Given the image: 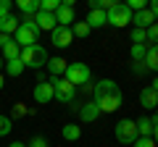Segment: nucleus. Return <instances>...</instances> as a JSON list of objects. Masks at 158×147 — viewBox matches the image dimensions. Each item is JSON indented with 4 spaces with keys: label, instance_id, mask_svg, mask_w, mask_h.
Returning <instances> with one entry per match:
<instances>
[{
    "label": "nucleus",
    "instance_id": "1",
    "mask_svg": "<svg viewBox=\"0 0 158 147\" xmlns=\"http://www.w3.org/2000/svg\"><path fill=\"white\" fill-rule=\"evenodd\" d=\"M92 102L100 108V113H113L121 108V89L113 79H100L92 87Z\"/></svg>",
    "mask_w": 158,
    "mask_h": 147
},
{
    "label": "nucleus",
    "instance_id": "35",
    "mask_svg": "<svg viewBox=\"0 0 158 147\" xmlns=\"http://www.w3.org/2000/svg\"><path fill=\"white\" fill-rule=\"evenodd\" d=\"M24 113H27L24 102H16V105H13V116H24Z\"/></svg>",
    "mask_w": 158,
    "mask_h": 147
},
{
    "label": "nucleus",
    "instance_id": "38",
    "mask_svg": "<svg viewBox=\"0 0 158 147\" xmlns=\"http://www.w3.org/2000/svg\"><path fill=\"white\" fill-rule=\"evenodd\" d=\"M153 142L158 145V124H153Z\"/></svg>",
    "mask_w": 158,
    "mask_h": 147
},
{
    "label": "nucleus",
    "instance_id": "29",
    "mask_svg": "<svg viewBox=\"0 0 158 147\" xmlns=\"http://www.w3.org/2000/svg\"><path fill=\"white\" fill-rule=\"evenodd\" d=\"M145 37H148V42L158 45V21L153 24V26H148V29H145Z\"/></svg>",
    "mask_w": 158,
    "mask_h": 147
},
{
    "label": "nucleus",
    "instance_id": "14",
    "mask_svg": "<svg viewBox=\"0 0 158 147\" xmlns=\"http://www.w3.org/2000/svg\"><path fill=\"white\" fill-rule=\"evenodd\" d=\"M56 21H58V26H71L74 24V8L69 3H61V8L56 11Z\"/></svg>",
    "mask_w": 158,
    "mask_h": 147
},
{
    "label": "nucleus",
    "instance_id": "41",
    "mask_svg": "<svg viewBox=\"0 0 158 147\" xmlns=\"http://www.w3.org/2000/svg\"><path fill=\"white\" fill-rule=\"evenodd\" d=\"M153 89L158 92V76H156V79H153Z\"/></svg>",
    "mask_w": 158,
    "mask_h": 147
},
{
    "label": "nucleus",
    "instance_id": "27",
    "mask_svg": "<svg viewBox=\"0 0 158 147\" xmlns=\"http://www.w3.org/2000/svg\"><path fill=\"white\" fill-rule=\"evenodd\" d=\"M148 37H145V29H132V45H145Z\"/></svg>",
    "mask_w": 158,
    "mask_h": 147
},
{
    "label": "nucleus",
    "instance_id": "25",
    "mask_svg": "<svg viewBox=\"0 0 158 147\" xmlns=\"http://www.w3.org/2000/svg\"><path fill=\"white\" fill-rule=\"evenodd\" d=\"M61 8V0H40V11L45 13H56Z\"/></svg>",
    "mask_w": 158,
    "mask_h": 147
},
{
    "label": "nucleus",
    "instance_id": "28",
    "mask_svg": "<svg viewBox=\"0 0 158 147\" xmlns=\"http://www.w3.org/2000/svg\"><path fill=\"white\" fill-rule=\"evenodd\" d=\"M11 129H13L11 118H8V116H0V137H8V134H11Z\"/></svg>",
    "mask_w": 158,
    "mask_h": 147
},
{
    "label": "nucleus",
    "instance_id": "32",
    "mask_svg": "<svg viewBox=\"0 0 158 147\" xmlns=\"http://www.w3.org/2000/svg\"><path fill=\"white\" fill-rule=\"evenodd\" d=\"M132 147H156V142H153V137H137V142Z\"/></svg>",
    "mask_w": 158,
    "mask_h": 147
},
{
    "label": "nucleus",
    "instance_id": "36",
    "mask_svg": "<svg viewBox=\"0 0 158 147\" xmlns=\"http://www.w3.org/2000/svg\"><path fill=\"white\" fill-rule=\"evenodd\" d=\"M148 11H150V13H153V16H156V18H158V0H153L150 6H148Z\"/></svg>",
    "mask_w": 158,
    "mask_h": 147
},
{
    "label": "nucleus",
    "instance_id": "12",
    "mask_svg": "<svg viewBox=\"0 0 158 147\" xmlns=\"http://www.w3.org/2000/svg\"><path fill=\"white\" fill-rule=\"evenodd\" d=\"M69 68V61L63 58H48V74H50V79H61L63 74Z\"/></svg>",
    "mask_w": 158,
    "mask_h": 147
},
{
    "label": "nucleus",
    "instance_id": "42",
    "mask_svg": "<svg viewBox=\"0 0 158 147\" xmlns=\"http://www.w3.org/2000/svg\"><path fill=\"white\" fill-rule=\"evenodd\" d=\"M3 84H6V79H3V74H0V89H3Z\"/></svg>",
    "mask_w": 158,
    "mask_h": 147
},
{
    "label": "nucleus",
    "instance_id": "18",
    "mask_svg": "<svg viewBox=\"0 0 158 147\" xmlns=\"http://www.w3.org/2000/svg\"><path fill=\"white\" fill-rule=\"evenodd\" d=\"M16 8H19V11H21L27 18H32L34 13L40 11V0H19V3H16Z\"/></svg>",
    "mask_w": 158,
    "mask_h": 147
},
{
    "label": "nucleus",
    "instance_id": "4",
    "mask_svg": "<svg viewBox=\"0 0 158 147\" xmlns=\"http://www.w3.org/2000/svg\"><path fill=\"white\" fill-rule=\"evenodd\" d=\"M113 134H116V139L121 142V145H135L137 142V124L132 118H124V121H118L116 126H113Z\"/></svg>",
    "mask_w": 158,
    "mask_h": 147
},
{
    "label": "nucleus",
    "instance_id": "30",
    "mask_svg": "<svg viewBox=\"0 0 158 147\" xmlns=\"http://www.w3.org/2000/svg\"><path fill=\"white\" fill-rule=\"evenodd\" d=\"M124 6L129 8L132 13H137V11H142V8H148V3H145V0H127Z\"/></svg>",
    "mask_w": 158,
    "mask_h": 147
},
{
    "label": "nucleus",
    "instance_id": "24",
    "mask_svg": "<svg viewBox=\"0 0 158 147\" xmlns=\"http://www.w3.org/2000/svg\"><path fill=\"white\" fill-rule=\"evenodd\" d=\"M6 74H8V76H21V74H24V63L19 61V58H16V61H8L6 63Z\"/></svg>",
    "mask_w": 158,
    "mask_h": 147
},
{
    "label": "nucleus",
    "instance_id": "8",
    "mask_svg": "<svg viewBox=\"0 0 158 147\" xmlns=\"http://www.w3.org/2000/svg\"><path fill=\"white\" fill-rule=\"evenodd\" d=\"M50 37H53V45L56 47H69L74 42V34H71V26H56L50 32Z\"/></svg>",
    "mask_w": 158,
    "mask_h": 147
},
{
    "label": "nucleus",
    "instance_id": "22",
    "mask_svg": "<svg viewBox=\"0 0 158 147\" xmlns=\"http://www.w3.org/2000/svg\"><path fill=\"white\" fill-rule=\"evenodd\" d=\"M137 124V134L140 137H153V118H140V121H135Z\"/></svg>",
    "mask_w": 158,
    "mask_h": 147
},
{
    "label": "nucleus",
    "instance_id": "2",
    "mask_svg": "<svg viewBox=\"0 0 158 147\" xmlns=\"http://www.w3.org/2000/svg\"><path fill=\"white\" fill-rule=\"evenodd\" d=\"M19 61L24 63V68H42L48 66V50L42 45H29V47H21V55Z\"/></svg>",
    "mask_w": 158,
    "mask_h": 147
},
{
    "label": "nucleus",
    "instance_id": "19",
    "mask_svg": "<svg viewBox=\"0 0 158 147\" xmlns=\"http://www.w3.org/2000/svg\"><path fill=\"white\" fill-rule=\"evenodd\" d=\"M0 50H3V53H0V58H3L6 63H8V61H16V58L21 55V47H19L16 42H8V45H3Z\"/></svg>",
    "mask_w": 158,
    "mask_h": 147
},
{
    "label": "nucleus",
    "instance_id": "31",
    "mask_svg": "<svg viewBox=\"0 0 158 147\" xmlns=\"http://www.w3.org/2000/svg\"><path fill=\"white\" fill-rule=\"evenodd\" d=\"M27 147H50V142H48L45 137H32Z\"/></svg>",
    "mask_w": 158,
    "mask_h": 147
},
{
    "label": "nucleus",
    "instance_id": "23",
    "mask_svg": "<svg viewBox=\"0 0 158 147\" xmlns=\"http://www.w3.org/2000/svg\"><path fill=\"white\" fill-rule=\"evenodd\" d=\"M148 45H132V63H145Z\"/></svg>",
    "mask_w": 158,
    "mask_h": 147
},
{
    "label": "nucleus",
    "instance_id": "39",
    "mask_svg": "<svg viewBox=\"0 0 158 147\" xmlns=\"http://www.w3.org/2000/svg\"><path fill=\"white\" fill-rule=\"evenodd\" d=\"M8 147H27V145H24V142H11Z\"/></svg>",
    "mask_w": 158,
    "mask_h": 147
},
{
    "label": "nucleus",
    "instance_id": "20",
    "mask_svg": "<svg viewBox=\"0 0 158 147\" xmlns=\"http://www.w3.org/2000/svg\"><path fill=\"white\" fill-rule=\"evenodd\" d=\"M145 68H148V71H156V74H158V45H150V47H148Z\"/></svg>",
    "mask_w": 158,
    "mask_h": 147
},
{
    "label": "nucleus",
    "instance_id": "37",
    "mask_svg": "<svg viewBox=\"0 0 158 147\" xmlns=\"http://www.w3.org/2000/svg\"><path fill=\"white\" fill-rule=\"evenodd\" d=\"M8 42H13V40L8 37V34H0V47H3V45H8Z\"/></svg>",
    "mask_w": 158,
    "mask_h": 147
},
{
    "label": "nucleus",
    "instance_id": "7",
    "mask_svg": "<svg viewBox=\"0 0 158 147\" xmlns=\"http://www.w3.org/2000/svg\"><path fill=\"white\" fill-rule=\"evenodd\" d=\"M66 81L69 84H90V68L87 63H69L66 68Z\"/></svg>",
    "mask_w": 158,
    "mask_h": 147
},
{
    "label": "nucleus",
    "instance_id": "11",
    "mask_svg": "<svg viewBox=\"0 0 158 147\" xmlns=\"http://www.w3.org/2000/svg\"><path fill=\"white\" fill-rule=\"evenodd\" d=\"M34 100H37L40 105H48V102L53 100V84H50V81H40V84H34Z\"/></svg>",
    "mask_w": 158,
    "mask_h": 147
},
{
    "label": "nucleus",
    "instance_id": "13",
    "mask_svg": "<svg viewBox=\"0 0 158 147\" xmlns=\"http://www.w3.org/2000/svg\"><path fill=\"white\" fill-rule=\"evenodd\" d=\"M140 105L145 108V110H156L158 108V92L153 89V87H145V89L140 92Z\"/></svg>",
    "mask_w": 158,
    "mask_h": 147
},
{
    "label": "nucleus",
    "instance_id": "17",
    "mask_svg": "<svg viewBox=\"0 0 158 147\" xmlns=\"http://www.w3.org/2000/svg\"><path fill=\"white\" fill-rule=\"evenodd\" d=\"M98 116H100V108H98L95 102H87V105H82V110H79V118L85 121V124H92Z\"/></svg>",
    "mask_w": 158,
    "mask_h": 147
},
{
    "label": "nucleus",
    "instance_id": "33",
    "mask_svg": "<svg viewBox=\"0 0 158 147\" xmlns=\"http://www.w3.org/2000/svg\"><path fill=\"white\" fill-rule=\"evenodd\" d=\"M11 13V0H0V16H8Z\"/></svg>",
    "mask_w": 158,
    "mask_h": 147
},
{
    "label": "nucleus",
    "instance_id": "3",
    "mask_svg": "<svg viewBox=\"0 0 158 147\" xmlns=\"http://www.w3.org/2000/svg\"><path fill=\"white\" fill-rule=\"evenodd\" d=\"M37 37H40V29H37V24H34V18H24V21L19 24L16 34H13V42H16L19 47H29V45H37Z\"/></svg>",
    "mask_w": 158,
    "mask_h": 147
},
{
    "label": "nucleus",
    "instance_id": "15",
    "mask_svg": "<svg viewBox=\"0 0 158 147\" xmlns=\"http://www.w3.org/2000/svg\"><path fill=\"white\" fill-rule=\"evenodd\" d=\"M87 26L90 29H100V26H106V11H100V8H90L87 11Z\"/></svg>",
    "mask_w": 158,
    "mask_h": 147
},
{
    "label": "nucleus",
    "instance_id": "34",
    "mask_svg": "<svg viewBox=\"0 0 158 147\" xmlns=\"http://www.w3.org/2000/svg\"><path fill=\"white\" fill-rule=\"evenodd\" d=\"M132 71H135L137 76H142V74H148V68H145V63H132Z\"/></svg>",
    "mask_w": 158,
    "mask_h": 147
},
{
    "label": "nucleus",
    "instance_id": "9",
    "mask_svg": "<svg viewBox=\"0 0 158 147\" xmlns=\"http://www.w3.org/2000/svg\"><path fill=\"white\" fill-rule=\"evenodd\" d=\"M32 18H34V24H37V29H40V32H53V29L58 26V21H56V13L37 11Z\"/></svg>",
    "mask_w": 158,
    "mask_h": 147
},
{
    "label": "nucleus",
    "instance_id": "10",
    "mask_svg": "<svg viewBox=\"0 0 158 147\" xmlns=\"http://www.w3.org/2000/svg\"><path fill=\"white\" fill-rule=\"evenodd\" d=\"M158 18L153 16L148 8H142V11H137V13H132V24H135V29H148V26H153Z\"/></svg>",
    "mask_w": 158,
    "mask_h": 147
},
{
    "label": "nucleus",
    "instance_id": "43",
    "mask_svg": "<svg viewBox=\"0 0 158 147\" xmlns=\"http://www.w3.org/2000/svg\"><path fill=\"white\" fill-rule=\"evenodd\" d=\"M3 66H6V61H3V58H0V68H3Z\"/></svg>",
    "mask_w": 158,
    "mask_h": 147
},
{
    "label": "nucleus",
    "instance_id": "40",
    "mask_svg": "<svg viewBox=\"0 0 158 147\" xmlns=\"http://www.w3.org/2000/svg\"><path fill=\"white\" fill-rule=\"evenodd\" d=\"M153 124H158V108H156V113H153Z\"/></svg>",
    "mask_w": 158,
    "mask_h": 147
},
{
    "label": "nucleus",
    "instance_id": "21",
    "mask_svg": "<svg viewBox=\"0 0 158 147\" xmlns=\"http://www.w3.org/2000/svg\"><path fill=\"white\" fill-rule=\"evenodd\" d=\"M61 137H63L66 142H77L79 137H82V129H79L77 124H66V126L61 129Z\"/></svg>",
    "mask_w": 158,
    "mask_h": 147
},
{
    "label": "nucleus",
    "instance_id": "6",
    "mask_svg": "<svg viewBox=\"0 0 158 147\" xmlns=\"http://www.w3.org/2000/svg\"><path fill=\"white\" fill-rule=\"evenodd\" d=\"M50 84H53V100L66 102V105H69V102L77 97V87L69 84L66 79H50Z\"/></svg>",
    "mask_w": 158,
    "mask_h": 147
},
{
    "label": "nucleus",
    "instance_id": "16",
    "mask_svg": "<svg viewBox=\"0 0 158 147\" xmlns=\"http://www.w3.org/2000/svg\"><path fill=\"white\" fill-rule=\"evenodd\" d=\"M19 24H21V21H19L16 16H11V13H8V16H0V34H8V37L16 34Z\"/></svg>",
    "mask_w": 158,
    "mask_h": 147
},
{
    "label": "nucleus",
    "instance_id": "26",
    "mask_svg": "<svg viewBox=\"0 0 158 147\" xmlns=\"http://www.w3.org/2000/svg\"><path fill=\"white\" fill-rule=\"evenodd\" d=\"M71 34L74 37H87V34H90V26H87L85 21H77V24H71Z\"/></svg>",
    "mask_w": 158,
    "mask_h": 147
},
{
    "label": "nucleus",
    "instance_id": "5",
    "mask_svg": "<svg viewBox=\"0 0 158 147\" xmlns=\"http://www.w3.org/2000/svg\"><path fill=\"white\" fill-rule=\"evenodd\" d=\"M106 24H111V26H116V29L127 26V24H132V11L124 3H116V6L106 13Z\"/></svg>",
    "mask_w": 158,
    "mask_h": 147
}]
</instances>
